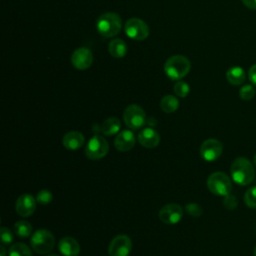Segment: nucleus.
I'll list each match as a JSON object with an SVG mask.
<instances>
[{
	"mask_svg": "<svg viewBox=\"0 0 256 256\" xmlns=\"http://www.w3.org/2000/svg\"><path fill=\"white\" fill-rule=\"evenodd\" d=\"M230 173L233 181L241 186L249 185L255 177L254 166L245 157H238L232 162Z\"/></svg>",
	"mask_w": 256,
	"mask_h": 256,
	"instance_id": "nucleus-1",
	"label": "nucleus"
},
{
	"mask_svg": "<svg viewBox=\"0 0 256 256\" xmlns=\"http://www.w3.org/2000/svg\"><path fill=\"white\" fill-rule=\"evenodd\" d=\"M191 69L189 59L183 55H173L164 64V72L171 80H180L185 77Z\"/></svg>",
	"mask_w": 256,
	"mask_h": 256,
	"instance_id": "nucleus-2",
	"label": "nucleus"
},
{
	"mask_svg": "<svg viewBox=\"0 0 256 256\" xmlns=\"http://www.w3.org/2000/svg\"><path fill=\"white\" fill-rule=\"evenodd\" d=\"M121 24V18L117 13L106 12L98 17L96 21V29L101 36L111 38L120 32Z\"/></svg>",
	"mask_w": 256,
	"mask_h": 256,
	"instance_id": "nucleus-3",
	"label": "nucleus"
},
{
	"mask_svg": "<svg viewBox=\"0 0 256 256\" xmlns=\"http://www.w3.org/2000/svg\"><path fill=\"white\" fill-rule=\"evenodd\" d=\"M207 187L211 193L216 196H227L232 191V183L228 175L221 171H216L209 175Z\"/></svg>",
	"mask_w": 256,
	"mask_h": 256,
	"instance_id": "nucleus-4",
	"label": "nucleus"
},
{
	"mask_svg": "<svg viewBox=\"0 0 256 256\" xmlns=\"http://www.w3.org/2000/svg\"><path fill=\"white\" fill-rule=\"evenodd\" d=\"M32 249L38 254H48L55 246L53 234L46 229H39L33 233L30 239Z\"/></svg>",
	"mask_w": 256,
	"mask_h": 256,
	"instance_id": "nucleus-5",
	"label": "nucleus"
},
{
	"mask_svg": "<svg viewBox=\"0 0 256 256\" xmlns=\"http://www.w3.org/2000/svg\"><path fill=\"white\" fill-rule=\"evenodd\" d=\"M123 120L128 128L131 130H137L145 124L146 114L141 106L137 104H131L124 110Z\"/></svg>",
	"mask_w": 256,
	"mask_h": 256,
	"instance_id": "nucleus-6",
	"label": "nucleus"
},
{
	"mask_svg": "<svg viewBox=\"0 0 256 256\" xmlns=\"http://www.w3.org/2000/svg\"><path fill=\"white\" fill-rule=\"evenodd\" d=\"M109 151L108 142L101 135H94L88 141L85 154L91 160H99L107 155Z\"/></svg>",
	"mask_w": 256,
	"mask_h": 256,
	"instance_id": "nucleus-7",
	"label": "nucleus"
},
{
	"mask_svg": "<svg viewBox=\"0 0 256 256\" xmlns=\"http://www.w3.org/2000/svg\"><path fill=\"white\" fill-rule=\"evenodd\" d=\"M125 34L132 40L142 41L149 36V27L146 22L139 18H130L124 26Z\"/></svg>",
	"mask_w": 256,
	"mask_h": 256,
	"instance_id": "nucleus-8",
	"label": "nucleus"
},
{
	"mask_svg": "<svg viewBox=\"0 0 256 256\" xmlns=\"http://www.w3.org/2000/svg\"><path fill=\"white\" fill-rule=\"evenodd\" d=\"M132 249V241L129 236L120 234L115 236L108 247L109 256H128Z\"/></svg>",
	"mask_w": 256,
	"mask_h": 256,
	"instance_id": "nucleus-9",
	"label": "nucleus"
},
{
	"mask_svg": "<svg viewBox=\"0 0 256 256\" xmlns=\"http://www.w3.org/2000/svg\"><path fill=\"white\" fill-rule=\"evenodd\" d=\"M223 151L222 143L215 138L206 139L200 146L201 157L208 162L217 160Z\"/></svg>",
	"mask_w": 256,
	"mask_h": 256,
	"instance_id": "nucleus-10",
	"label": "nucleus"
},
{
	"mask_svg": "<svg viewBox=\"0 0 256 256\" xmlns=\"http://www.w3.org/2000/svg\"><path fill=\"white\" fill-rule=\"evenodd\" d=\"M158 216L159 219L165 224H177L183 217V208L176 203L166 204L159 210Z\"/></svg>",
	"mask_w": 256,
	"mask_h": 256,
	"instance_id": "nucleus-11",
	"label": "nucleus"
},
{
	"mask_svg": "<svg viewBox=\"0 0 256 256\" xmlns=\"http://www.w3.org/2000/svg\"><path fill=\"white\" fill-rule=\"evenodd\" d=\"M93 62V54L89 48H77L71 55V63L78 70L88 69Z\"/></svg>",
	"mask_w": 256,
	"mask_h": 256,
	"instance_id": "nucleus-12",
	"label": "nucleus"
},
{
	"mask_svg": "<svg viewBox=\"0 0 256 256\" xmlns=\"http://www.w3.org/2000/svg\"><path fill=\"white\" fill-rule=\"evenodd\" d=\"M36 199L31 194H21L15 202V210L22 217L31 216L36 209Z\"/></svg>",
	"mask_w": 256,
	"mask_h": 256,
	"instance_id": "nucleus-13",
	"label": "nucleus"
},
{
	"mask_svg": "<svg viewBox=\"0 0 256 256\" xmlns=\"http://www.w3.org/2000/svg\"><path fill=\"white\" fill-rule=\"evenodd\" d=\"M136 143V138L131 130H123L119 132L114 140L115 148L120 152L131 150Z\"/></svg>",
	"mask_w": 256,
	"mask_h": 256,
	"instance_id": "nucleus-14",
	"label": "nucleus"
},
{
	"mask_svg": "<svg viewBox=\"0 0 256 256\" xmlns=\"http://www.w3.org/2000/svg\"><path fill=\"white\" fill-rule=\"evenodd\" d=\"M138 141L145 148H155L160 143L159 133L150 127L144 128L138 133Z\"/></svg>",
	"mask_w": 256,
	"mask_h": 256,
	"instance_id": "nucleus-15",
	"label": "nucleus"
},
{
	"mask_svg": "<svg viewBox=\"0 0 256 256\" xmlns=\"http://www.w3.org/2000/svg\"><path fill=\"white\" fill-rule=\"evenodd\" d=\"M58 249L64 256H78L80 253V245L76 239L66 236L58 242Z\"/></svg>",
	"mask_w": 256,
	"mask_h": 256,
	"instance_id": "nucleus-16",
	"label": "nucleus"
},
{
	"mask_svg": "<svg viewBox=\"0 0 256 256\" xmlns=\"http://www.w3.org/2000/svg\"><path fill=\"white\" fill-rule=\"evenodd\" d=\"M84 142V135L79 131H69L62 138V144L68 150H77L83 146Z\"/></svg>",
	"mask_w": 256,
	"mask_h": 256,
	"instance_id": "nucleus-17",
	"label": "nucleus"
},
{
	"mask_svg": "<svg viewBox=\"0 0 256 256\" xmlns=\"http://www.w3.org/2000/svg\"><path fill=\"white\" fill-rule=\"evenodd\" d=\"M97 128L102 134L106 136H112L119 132L121 123L117 117H109L100 126H97Z\"/></svg>",
	"mask_w": 256,
	"mask_h": 256,
	"instance_id": "nucleus-18",
	"label": "nucleus"
},
{
	"mask_svg": "<svg viewBox=\"0 0 256 256\" xmlns=\"http://www.w3.org/2000/svg\"><path fill=\"white\" fill-rule=\"evenodd\" d=\"M245 77L246 76H245L244 69L239 67V66L231 67L226 72V79H227V81L230 84L234 85V86L241 85L245 81Z\"/></svg>",
	"mask_w": 256,
	"mask_h": 256,
	"instance_id": "nucleus-19",
	"label": "nucleus"
},
{
	"mask_svg": "<svg viewBox=\"0 0 256 256\" xmlns=\"http://www.w3.org/2000/svg\"><path fill=\"white\" fill-rule=\"evenodd\" d=\"M109 53L114 58H123L127 54V44L122 39H113L108 46Z\"/></svg>",
	"mask_w": 256,
	"mask_h": 256,
	"instance_id": "nucleus-20",
	"label": "nucleus"
},
{
	"mask_svg": "<svg viewBox=\"0 0 256 256\" xmlns=\"http://www.w3.org/2000/svg\"><path fill=\"white\" fill-rule=\"evenodd\" d=\"M179 107V101L174 95H165L160 101V108L165 113H173Z\"/></svg>",
	"mask_w": 256,
	"mask_h": 256,
	"instance_id": "nucleus-21",
	"label": "nucleus"
},
{
	"mask_svg": "<svg viewBox=\"0 0 256 256\" xmlns=\"http://www.w3.org/2000/svg\"><path fill=\"white\" fill-rule=\"evenodd\" d=\"M14 233L19 238H27L32 233V225L26 220L17 221L14 224Z\"/></svg>",
	"mask_w": 256,
	"mask_h": 256,
	"instance_id": "nucleus-22",
	"label": "nucleus"
},
{
	"mask_svg": "<svg viewBox=\"0 0 256 256\" xmlns=\"http://www.w3.org/2000/svg\"><path fill=\"white\" fill-rule=\"evenodd\" d=\"M8 254L9 256H32V251L26 244L17 242L10 246Z\"/></svg>",
	"mask_w": 256,
	"mask_h": 256,
	"instance_id": "nucleus-23",
	"label": "nucleus"
},
{
	"mask_svg": "<svg viewBox=\"0 0 256 256\" xmlns=\"http://www.w3.org/2000/svg\"><path fill=\"white\" fill-rule=\"evenodd\" d=\"M173 91L176 94V96L184 98V97H186L189 94L190 87H189V85L186 82L178 80L174 84V86H173Z\"/></svg>",
	"mask_w": 256,
	"mask_h": 256,
	"instance_id": "nucleus-24",
	"label": "nucleus"
},
{
	"mask_svg": "<svg viewBox=\"0 0 256 256\" xmlns=\"http://www.w3.org/2000/svg\"><path fill=\"white\" fill-rule=\"evenodd\" d=\"M244 202L247 207L256 209V186L246 190L244 194Z\"/></svg>",
	"mask_w": 256,
	"mask_h": 256,
	"instance_id": "nucleus-25",
	"label": "nucleus"
},
{
	"mask_svg": "<svg viewBox=\"0 0 256 256\" xmlns=\"http://www.w3.org/2000/svg\"><path fill=\"white\" fill-rule=\"evenodd\" d=\"M239 96L242 100L244 101H249L252 100L255 96V89L252 85L250 84H246L244 86H242L239 90Z\"/></svg>",
	"mask_w": 256,
	"mask_h": 256,
	"instance_id": "nucleus-26",
	"label": "nucleus"
},
{
	"mask_svg": "<svg viewBox=\"0 0 256 256\" xmlns=\"http://www.w3.org/2000/svg\"><path fill=\"white\" fill-rule=\"evenodd\" d=\"M52 198H53L52 193L48 190H45V189L40 190L36 195L37 203L42 204V205H48L52 201Z\"/></svg>",
	"mask_w": 256,
	"mask_h": 256,
	"instance_id": "nucleus-27",
	"label": "nucleus"
},
{
	"mask_svg": "<svg viewBox=\"0 0 256 256\" xmlns=\"http://www.w3.org/2000/svg\"><path fill=\"white\" fill-rule=\"evenodd\" d=\"M185 210H186V212H187L190 216H192V217H199V216H201L202 213H203L202 207H201L198 203H194V202L186 204Z\"/></svg>",
	"mask_w": 256,
	"mask_h": 256,
	"instance_id": "nucleus-28",
	"label": "nucleus"
},
{
	"mask_svg": "<svg viewBox=\"0 0 256 256\" xmlns=\"http://www.w3.org/2000/svg\"><path fill=\"white\" fill-rule=\"evenodd\" d=\"M14 240V235L7 227H1V242L3 245L11 244Z\"/></svg>",
	"mask_w": 256,
	"mask_h": 256,
	"instance_id": "nucleus-29",
	"label": "nucleus"
},
{
	"mask_svg": "<svg viewBox=\"0 0 256 256\" xmlns=\"http://www.w3.org/2000/svg\"><path fill=\"white\" fill-rule=\"evenodd\" d=\"M223 205H224V207H225L226 209H228V210H234V209L237 207V205H238L237 198H236L234 195H232V194L230 193L229 195H227V196L224 197V199H223Z\"/></svg>",
	"mask_w": 256,
	"mask_h": 256,
	"instance_id": "nucleus-30",
	"label": "nucleus"
},
{
	"mask_svg": "<svg viewBox=\"0 0 256 256\" xmlns=\"http://www.w3.org/2000/svg\"><path fill=\"white\" fill-rule=\"evenodd\" d=\"M248 77H249V80L252 82V84L256 86V64L250 67L248 72Z\"/></svg>",
	"mask_w": 256,
	"mask_h": 256,
	"instance_id": "nucleus-31",
	"label": "nucleus"
},
{
	"mask_svg": "<svg viewBox=\"0 0 256 256\" xmlns=\"http://www.w3.org/2000/svg\"><path fill=\"white\" fill-rule=\"evenodd\" d=\"M242 3L249 9L256 10V0H241Z\"/></svg>",
	"mask_w": 256,
	"mask_h": 256,
	"instance_id": "nucleus-32",
	"label": "nucleus"
},
{
	"mask_svg": "<svg viewBox=\"0 0 256 256\" xmlns=\"http://www.w3.org/2000/svg\"><path fill=\"white\" fill-rule=\"evenodd\" d=\"M0 250H1V256H5V255H6V249H5V247H4L3 244L1 245Z\"/></svg>",
	"mask_w": 256,
	"mask_h": 256,
	"instance_id": "nucleus-33",
	"label": "nucleus"
},
{
	"mask_svg": "<svg viewBox=\"0 0 256 256\" xmlns=\"http://www.w3.org/2000/svg\"><path fill=\"white\" fill-rule=\"evenodd\" d=\"M46 256H59V255H57V254H47Z\"/></svg>",
	"mask_w": 256,
	"mask_h": 256,
	"instance_id": "nucleus-34",
	"label": "nucleus"
},
{
	"mask_svg": "<svg viewBox=\"0 0 256 256\" xmlns=\"http://www.w3.org/2000/svg\"><path fill=\"white\" fill-rule=\"evenodd\" d=\"M254 164L256 165V154L254 155Z\"/></svg>",
	"mask_w": 256,
	"mask_h": 256,
	"instance_id": "nucleus-35",
	"label": "nucleus"
},
{
	"mask_svg": "<svg viewBox=\"0 0 256 256\" xmlns=\"http://www.w3.org/2000/svg\"><path fill=\"white\" fill-rule=\"evenodd\" d=\"M254 256H256V246H255V248H254Z\"/></svg>",
	"mask_w": 256,
	"mask_h": 256,
	"instance_id": "nucleus-36",
	"label": "nucleus"
}]
</instances>
